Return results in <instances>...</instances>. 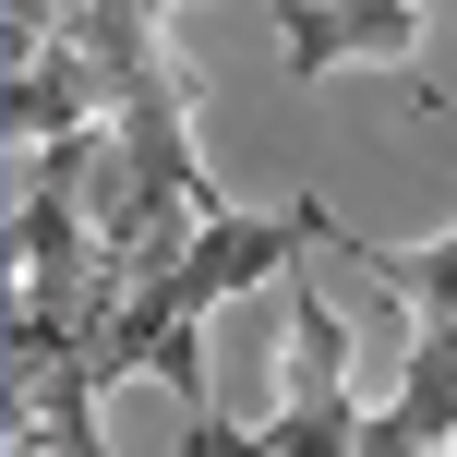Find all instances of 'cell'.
Returning <instances> with one entry per match:
<instances>
[{
	"mask_svg": "<svg viewBox=\"0 0 457 457\" xmlns=\"http://www.w3.org/2000/svg\"><path fill=\"white\" fill-rule=\"evenodd\" d=\"M325 241H337L373 289L410 301V386H397L386 421H361V457H434V445H457V228L421 241V253H373V241H349V228H325Z\"/></svg>",
	"mask_w": 457,
	"mask_h": 457,
	"instance_id": "6da1fadb",
	"label": "cell"
},
{
	"mask_svg": "<svg viewBox=\"0 0 457 457\" xmlns=\"http://www.w3.org/2000/svg\"><path fill=\"white\" fill-rule=\"evenodd\" d=\"M313 253H289V410L253 434L265 457H337V445H361V410H349V386H337V373H349V325L325 313Z\"/></svg>",
	"mask_w": 457,
	"mask_h": 457,
	"instance_id": "7a4b0ae2",
	"label": "cell"
},
{
	"mask_svg": "<svg viewBox=\"0 0 457 457\" xmlns=\"http://www.w3.org/2000/svg\"><path fill=\"white\" fill-rule=\"evenodd\" d=\"M349 61H421V0H277V72L325 85Z\"/></svg>",
	"mask_w": 457,
	"mask_h": 457,
	"instance_id": "3957f363",
	"label": "cell"
},
{
	"mask_svg": "<svg viewBox=\"0 0 457 457\" xmlns=\"http://www.w3.org/2000/svg\"><path fill=\"white\" fill-rule=\"evenodd\" d=\"M157 12H181V0H157Z\"/></svg>",
	"mask_w": 457,
	"mask_h": 457,
	"instance_id": "277c9868",
	"label": "cell"
}]
</instances>
